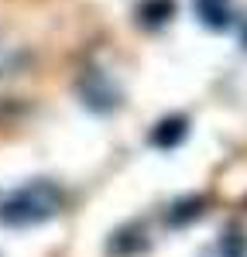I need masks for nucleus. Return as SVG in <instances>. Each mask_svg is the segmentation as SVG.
<instances>
[{
  "instance_id": "3",
  "label": "nucleus",
  "mask_w": 247,
  "mask_h": 257,
  "mask_svg": "<svg viewBox=\"0 0 247 257\" xmlns=\"http://www.w3.org/2000/svg\"><path fill=\"white\" fill-rule=\"evenodd\" d=\"M185 138V120H162L158 123V131H155V144L158 148H172V144H179Z\"/></svg>"
},
{
  "instance_id": "2",
  "label": "nucleus",
  "mask_w": 247,
  "mask_h": 257,
  "mask_svg": "<svg viewBox=\"0 0 247 257\" xmlns=\"http://www.w3.org/2000/svg\"><path fill=\"white\" fill-rule=\"evenodd\" d=\"M192 7H196V18L203 21L206 28L223 31V28L233 24V7H230V0H196Z\"/></svg>"
},
{
  "instance_id": "5",
  "label": "nucleus",
  "mask_w": 247,
  "mask_h": 257,
  "mask_svg": "<svg viewBox=\"0 0 247 257\" xmlns=\"http://www.w3.org/2000/svg\"><path fill=\"white\" fill-rule=\"evenodd\" d=\"M220 250H223L226 257H244V240L237 237V233H230V237H223Z\"/></svg>"
},
{
  "instance_id": "1",
  "label": "nucleus",
  "mask_w": 247,
  "mask_h": 257,
  "mask_svg": "<svg viewBox=\"0 0 247 257\" xmlns=\"http://www.w3.org/2000/svg\"><path fill=\"white\" fill-rule=\"evenodd\" d=\"M62 209V192L52 185V182H28L14 189L11 196L0 199V223L11 226V230H21V226H38L45 219H52Z\"/></svg>"
},
{
  "instance_id": "4",
  "label": "nucleus",
  "mask_w": 247,
  "mask_h": 257,
  "mask_svg": "<svg viewBox=\"0 0 247 257\" xmlns=\"http://www.w3.org/2000/svg\"><path fill=\"white\" fill-rule=\"evenodd\" d=\"M82 96H86V103H89V106H96V99H106V106H113V103H117V99H113V89H110V86H106L96 72H93V76H89V82L82 86Z\"/></svg>"
},
{
  "instance_id": "6",
  "label": "nucleus",
  "mask_w": 247,
  "mask_h": 257,
  "mask_svg": "<svg viewBox=\"0 0 247 257\" xmlns=\"http://www.w3.org/2000/svg\"><path fill=\"white\" fill-rule=\"evenodd\" d=\"M244 48H247V28H244Z\"/></svg>"
}]
</instances>
